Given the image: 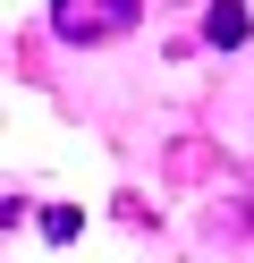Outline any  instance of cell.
<instances>
[{"mask_svg": "<svg viewBox=\"0 0 254 263\" xmlns=\"http://www.w3.org/2000/svg\"><path fill=\"white\" fill-rule=\"evenodd\" d=\"M246 34H254L246 0H212V9H203V43H212V51H237Z\"/></svg>", "mask_w": 254, "mask_h": 263, "instance_id": "2", "label": "cell"}, {"mask_svg": "<svg viewBox=\"0 0 254 263\" xmlns=\"http://www.w3.org/2000/svg\"><path fill=\"white\" fill-rule=\"evenodd\" d=\"M212 229H229V238H246V229H254V178H237V187H229V204L212 212Z\"/></svg>", "mask_w": 254, "mask_h": 263, "instance_id": "3", "label": "cell"}, {"mask_svg": "<svg viewBox=\"0 0 254 263\" xmlns=\"http://www.w3.org/2000/svg\"><path fill=\"white\" fill-rule=\"evenodd\" d=\"M135 17H144V0H51V34L85 43V51H93V43H119Z\"/></svg>", "mask_w": 254, "mask_h": 263, "instance_id": "1", "label": "cell"}, {"mask_svg": "<svg viewBox=\"0 0 254 263\" xmlns=\"http://www.w3.org/2000/svg\"><path fill=\"white\" fill-rule=\"evenodd\" d=\"M76 229H85V221H76V204H43V238H51V246H68Z\"/></svg>", "mask_w": 254, "mask_h": 263, "instance_id": "4", "label": "cell"}]
</instances>
